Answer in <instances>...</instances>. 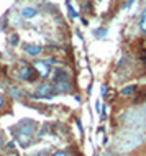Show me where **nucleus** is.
Masks as SVG:
<instances>
[{"mask_svg":"<svg viewBox=\"0 0 146 156\" xmlns=\"http://www.w3.org/2000/svg\"><path fill=\"white\" fill-rule=\"evenodd\" d=\"M53 87L56 92L59 94H66L71 90V84H69V74L66 69L62 67H56L54 69V76H53Z\"/></svg>","mask_w":146,"mask_h":156,"instance_id":"nucleus-1","label":"nucleus"},{"mask_svg":"<svg viewBox=\"0 0 146 156\" xmlns=\"http://www.w3.org/2000/svg\"><path fill=\"white\" fill-rule=\"evenodd\" d=\"M18 76H20V79H23V81H30V82H33V81L36 79L35 67L23 64L22 67H20V71H18Z\"/></svg>","mask_w":146,"mask_h":156,"instance_id":"nucleus-2","label":"nucleus"},{"mask_svg":"<svg viewBox=\"0 0 146 156\" xmlns=\"http://www.w3.org/2000/svg\"><path fill=\"white\" fill-rule=\"evenodd\" d=\"M51 62L49 61H36L35 64H33V67H35V71L38 73L41 77H48L49 73H51Z\"/></svg>","mask_w":146,"mask_h":156,"instance_id":"nucleus-3","label":"nucleus"},{"mask_svg":"<svg viewBox=\"0 0 146 156\" xmlns=\"http://www.w3.org/2000/svg\"><path fill=\"white\" fill-rule=\"evenodd\" d=\"M36 92H38L36 97H41V99H49V97H53V94H54V87L51 86V84H41Z\"/></svg>","mask_w":146,"mask_h":156,"instance_id":"nucleus-4","label":"nucleus"},{"mask_svg":"<svg viewBox=\"0 0 146 156\" xmlns=\"http://www.w3.org/2000/svg\"><path fill=\"white\" fill-rule=\"evenodd\" d=\"M36 15H38V12H36V8H33V7H25L22 10V16H23V18H26V20L35 18Z\"/></svg>","mask_w":146,"mask_h":156,"instance_id":"nucleus-5","label":"nucleus"},{"mask_svg":"<svg viewBox=\"0 0 146 156\" xmlns=\"http://www.w3.org/2000/svg\"><path fill=\"white\" fill-rule=\"evenodd\" d=\"M25 51H26L30 56H38L41 53V46L38 44H25Z\"/></svg>","mask_w":146,"mask_h":156,"instance_id":"nucleus-6","label":"nucleus"},{"mask_svg":"<svg viewBox=\"0 0 146 156\" xmlns=\"http://www.w3.org/2000/svg\"><path fill=\"white\" fill-rule=\"evenodd\" d=\"M135 90H136V86H133V84H130V86L123 87V89H122V92H120V94L127 97V95H131V94H133V92H135Z\"/></svg>","mask_w":146,"mask_h":156,"instance_id":"nucleus-7","label":"nucleus"},{"mask_svg":"<svg viewBox=\"0 0 146 156\" xmlns=\"http://www.w3.org/2000/svg\"><path fill=\"white\" fill-rule=\"evenodd\" d=\"M107 33H108V28H102V30H95L94 35L97 36V38H102V36H105Z\"/></svg>","mask_w":146,"mask_h":156,"instance_id":"nucleus-8","label":"nucleus"},{"mask_svg":"<svg viewBox=\"0 0 146 156\" xmlns=\"http://www.w3.org/2000/svg\"><path fill=\"white\" fill-rule=\"evenodd\" d=\"M140 28H141V31H144V33H146V10H144L143 16H141V22H140Z\"/></svg>","mask_w":146,"mask_h":156,"instance_id":"nucleus-9","label":"nucleus"},{"mask_svg":"<svg viewBox=\"0 0 146 156\" xmlns=\"http://www.w3.org/2000/svg\"><path fill=\"white\" fill-rule=\"evenodd\" d=\"M66 7H68V10H69L71 16H74V18H76V16H77V13H76V10H74V8H72V5H71V3L68 2V3H66Z\"/></svg>","mask_w":146,"mask_h":156,"instance_id":"nucleus-10","label":"nucleus"},{"mask_svg":"<svg viewBox=\"0 0 146 156\" xmlns=\"http://www.w3.org/2000/svg\"><path fill=\"white\" fill-rule=\"evenodd\" d=\"M18 40H20L18 35H12L10 36V44H18Z\"/></svg>","mask_w":146,"mask_h":156,"instance_id":"nucleus-11","label":"nucleus"},{"mask_svg":"<svg viewBox=\"0 0 146 156\" xmlns=\"http://www.w3.org/2000/svg\"><path fill=\"white\" fill-rule=\"evenodd\" d=\"M107 92H108L107 86H105V84H102V87H100V94H102V97H105V95H107Z\"/></svg>","mask_w":146,"mask_h":156,"instance_id":"nucleus-12","label":"nucleus"},{"mask_svg":"<svg viewBox=\"0 0 146 156\" xmlns=\"http://www.w3.org/2000/svg\"><path fill=\"white\" fill-rule=\"evenodd\" d=\"M51 156H71L69 153H66V151H57V153H54Z\"/></svg>","mask_w":146,"mask_h":156,"instance_id":"nucleus-13","label":"nucleus"},{"mask_svg":"<svg viewBox=\"0 0 146 156\" xmlns=\"http://www.w3.org/2000/svg\"><path fill=\"white\" fill-rule=\"evenodd\" d=\"M12 95H15V97H18V89H12Z\"/></svg>","mask_w":146,"mask_h":156,"instance_id":"nucleus-14","label":"nucleus"},{"mask_svg":"<svg viewBox=\"0 0 146 156\" xmlns=\"http://www.w3.org/2000/svg\"><path fill=\"white\" fill-rule=\"evenodd\" d=\"M2 105H3V97L0 95V108H2Z\"/></svg>","mask_w":146,"mask_h":156,"instance_id":"nucleus-15","label":"nucleus"}]
</instances>
